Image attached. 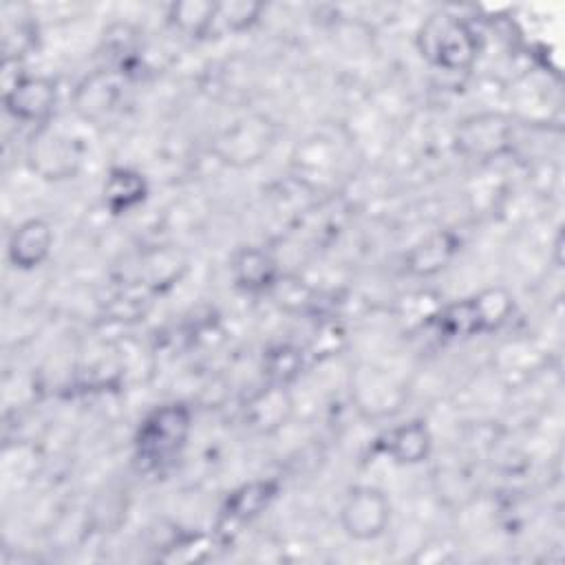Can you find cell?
Here are the masks:
<instances>
[{
    "label": "cell",
    "mask_w": 565,
    "mask_h": 565,
    "mask_svg": "<svg viewBox=\"0 0 565 565\" xmlns=\"http://www.w3.org/2000/svg\"><path fill=\"white\" fill-rule=\"evenodd\" d=\"M276 265L274 260L258 249H243L234 258V276L238 285L247 289H263L274 280Z\"/></svg>",
    "instance_id": "obj_10"
},
{
    "label": "cell",
    "mask_w": 565,
    "mask_h": 565,
    "mask_svg": "<svg viewBox=\"0 0 565 565\" xmlns=\"http://www.w3.org/2000/svg\"><path fill=\"white\" fill-rule=\"evenodd\" d=\"M512 309V300L501 289H490L470 300L457 302L441 313L439 327L448 335H470L499 327Z\"/></svg>",
    "instance_id": "obj_3"
},
{
    "label": "cell",
    "mask_w": 565,
    "mask_h": 565,
    "mask_svg": "<svg viewBox=\"0 0 565 565\" xmlns=\"http://www.w3.org/2000/svg\"><path fill=\"white\" fill-rule=\"evenodd\" d=\"M143 194H146L143 179L137 172L124 170V168L113 170L104 185V201L115 214L137 205L143 199Z\"/></svg>",
    "instance_id": "obj_9"
},
{
    "label": "cell",
    "mask_w": 565,
    "mask_h": 565,
    "mask_svg": "<svg viewBox=\"0 0 565 565\" xmlns=\"http://www.w3.org/2000/svg\"><path fill=\"white\" fill-rule=\"evenodd\" d=\"M419 49L435 66L459 71L472 62L477 42L472 31L459 18L437 13L424 22L419 31Z\"/></svg>",
    "instance_id": "obj_2"
},
{
    "label": "cell",
    "mask_w": 565,
    "mask_h": 565,
    "mask_svg": "<svg viewBox=\"0 0 565 565\" xmlns=\"http://www.w3.org/2000/svg\"><path fill=\"white\" fill-rule=\"evenodd\" d=\"M214 7L216 2H174L170 7V20L179 31L203 38L210 35Z\"/></svg>",
    "instance_id": "obj_11"
},
{
    "label": "cell",
    "mask_w": 565,
    "mask_h": 565,
    "mask_svg": "<svg viewBox=\"0 0 565 565\" xmlns=\"http://www.w3.org/2000/svg\"><path fill=\"white\" fill-rule=\"evenodd\" d=\"M51 245H53V232L49 223L40 218H31L13 232L9 241V256L18 267L31 269L49 256Z\"/></svg>",
    "instance_id": "obj_6"
},
{
    "label": "cell",
    "mask_w": 565,
    "mask_h": 565,
    "mask_svg": "<svg viewBox=\"0 0 565 565\" xmlns=\"http://www.w3.org/2000/svg\"><path fill=\"white\" fill-rule=\"evenodd\" d=\"M7 108L24 121L44 119L55 104V86L44 77L18 79L7 90Z\"/></svg>",
    "instance_id": "obj_5"
},
{
    "label": "cell",
    "mask_w": 565,
    "mask_h": 565,
    "mask_svg": "<svg viewBox=\"0 0 565 565\" xmlns=\"http://www.w3.org/2000/svg\"><path fill=\"white\" fill-rule=\"evenodd\" d=\"M419 258H417V269L419 271H433L437 269L444 260H446V254H448V247L444 243V238H437L433 243H428L424 249H417L415 252Z\"/></svg>",
    "instance_id": "obj_13"
},
{
    "label": "cell",
    "mask_w": 565,
    "mask_h": 565,
    "mask_svg": "<svg viewBox=\"0 0 565 565\" xmlns=\"http://www.w3.org/2000/svg\"><path fill=\"white\" fill-rule=\"evenodd\" d=\"M190 433V411L168 404L150 413L137 433V459L146 470H161L174 461Z\"/></svg>",
    "instance_id": "obj_1"
},
{
    "label": "cell",
    "mask_w": 565,
    "mask_h": 565,
    "mask_svg": "<svg viewBox=\"0 0 565 565\" xmlns=\"http://www.w3.org/2000/svg\"><path fill=\"white\" fill-rule=\"evenodd\" d=\"M428 448H430V435L426 426L419 422H411L399 428H393L382 439V450L402 463L422 461L428 455Z\"/></svg>",
    "instance_id": "obj_7"
},
{
    "label": "cell",
    "mask_w": 565,
    "mask_h": 565,
    "mask_svg": "<svg viewBox=\"0 0 565 565\" xmlns=\"http://www.w3.org/2000/svg\"><path fill=\"white\" fill-rule=\"evenodd\" d=\"M258 11H260V4H254V2H223V4H216L214 15H212L210 35L212 33H223V31H241L258 18Z\"/></svg>",
    "instance_id": "obj_12"
},
{
    "label": "cell",
    "mask_w": 565,
    "mask_h": 565,
    "mask_svg": "<svg viewBox=\"0 0 565 565\" xmlns=\"http://www.w3.org/2000/svg\"><path fill=\"white\" fill-rule=\"evenodd\" d=\"M342 527L349 536L358 541L375 539L384 532L391 508L382 490L377 488H355L349 492L342 505Z\"/></svg>",
    "instance_id": "obj_4"
},
{
    "label": "cell",
    "mask_w": 565,
    "mask_h": 565,
    "mask_svg": "<svg viewBox=\"0 0 565 565\" xmlns=\"http://www.w3.org/2000/svg\"><path fill=\"white\" fill-rule=\"evenodd\" d=\"M274 494H276V486L271 481L247 483L230 494V499L225 501V508H223V516L234 523L249 521L263 508H267V503L274 499Z\"/></svg>",
    "instance_id": "obj_8"
}]
</instances>
